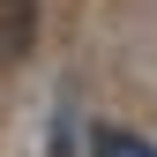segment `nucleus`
<instances>
[{"label": "nucleus", "mask_w": 157, "mask_h": 157, "mask_svg": "<svg viewBox=\"0 0 157 157\" xmlns=\"http://www.w3.org/2000/svg\"><path fill=\"white\" fill-rule=\"evenodd\" d=\"M97 157H157V150L135 142V135H97Z\"/></svg>", "instance_id": "nucleus-1"}]
</instances>
